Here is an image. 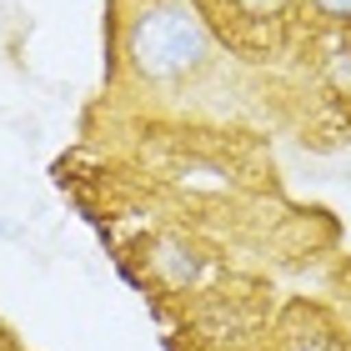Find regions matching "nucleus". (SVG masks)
I'll return each mask as SVG.
<instances>
[{
	"mask_svg": "<svg viewBox=\"0 0 351 351\" xmlns=\"http://www.w3.org/2000/svg\"><path fill=\"white\" fill-rule=\"evenodd\" d=\"M326 21H351V0H311Z\"/></svg>",
	"mask_w": 351,
	"mask_h": 351,
	"instance_id": "obj_4",
	"label": "nucleus"
},
{
	"mask_svg": "<svg viewBox=\"0 0 351 351\" xmlns=\"http://www.w3.org/2000/svg\"><path fill=\"white\" fill-rule=\"evenodd\" d=\"M206 51H211L206 25L181 5H156L131 30V66L146 81H181L206 60Z\"/></svg>",
	"mask_w": 351,
	"mask_h": 351,
	"instance_id": "obj_1",
	"label": "nucleus"
},
{
	"mask_svg": "<svg viewBox=\"0 0 351 351\" xmlns=\"http://www.w3.org/2000/svg\"><path fill=\"white\" fill-rule=\"evenodd\" d=\"M326 81L341 95H351V45H337V51L326 56Z\"/></svg>",
	"mask_w": 351,
	"mask_h": 351,
	"instance_id": "obj_2",
	"label": "nucleus"
},
{
	"mask_svg": "<svg viewBox=\"0 0 351 351\" xmlns=\"http://www.w3.org/2000/svg\"><path fill=\"white\" fill-rule=\"evenodd\" d=\"M236 21H266V15H281L286 0H226Z\"/></svg>",
	"mask_w": 351,
	"mask_h": 351,
	"instance_id": "obj_3",
	"label": "nucleus"
}]
</instances>
